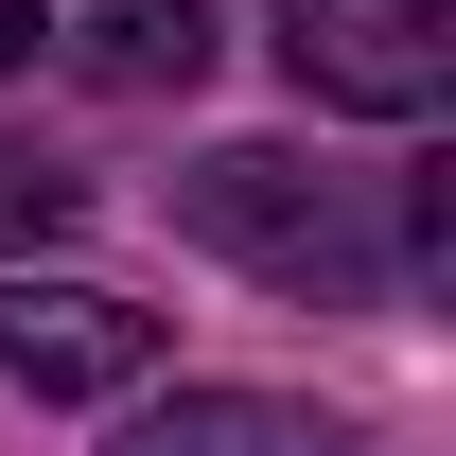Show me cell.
<instances>
[{
    "label": "cell",
    "instance_id": "1",
    "mask_svg": "<svg viewBox=\"0 0 456 456\" xmlns=\"http://www.w3.org/2000/svg\"><path fill=\"white\" fill-rule=\"evenodd\" d=\"M175 228L228 246V264H264V281H298V298H387V228L351 211L334 175H298L281 141H211L175 175Z\"/></svg>",
    "mask_w": 456,
    "mask_h": 456
},
{
    "label": "cell",
    "instance_id": "2",
    "mask_svg": "<svg viewBox=\"0 0 456 456\" xmlns=\"http://www.w3.org/2000/svg\"><path fill=\"white\" fill-rule=\"evenodd\" d=\"M281 70L351 123H421L456 88V0H281Z\"/></svg>",
    "mask_w": 456,
    "mask_h": 456
},
{
    "label": "cell",
    "instance_id": "3",
    "mask_svg": "<svg viewBox=\"0 0 456 456\" xmlns=\"http://www.w3.org/2000/svg\"><path fill=\"white\" fill-rule=\"evenodd\" d=\"M159 369V316L106 281H0V387H36V403H123Z\"/></svg>",
    "mask_w": 456,
    "mask_h": 456
},
{
    "label": "cell",
    "instance_id": "4",
    "mask_svg": "<svg viewBox=\"0 0 456 456\" xmlns=\"http://www.w3.org/2000/svg\"><path fill=\"white\" fill-rule=\"evenodd\" d=\"M106 456H351V421H316V403H264V387H175V403H141Z\"/></svg>",
    "mask_w": 456,
    "mask_h": 456
},
{
    "label": "cell",
    "instance_id": "5",
    "mask_svg": "<svg viewBox=\"0 0 456 456\" xmlns=\"http://www.w3.org/2000/svg\"><path fill=\"white\" fill-rule=\"evenodd\" d=\"M88 70H106V88H193V70H211V18H193V0H175V18H159V0H123Z\"/></svg>",
    "mask_w": 456,
    "mask_h": 456
},
{
    "label": "cell",
    "instance_id": "6",
    "mask_svg": "<svg viewBox=\"0 0 456 456\" xmlns=\"http://www.w3.org/2000/svg\"><path fill=\"white\" fill-rule=\"evenodd\" d=\"M18 228H70V175H36V159H0V246Z\"/></svg>",
    "mask_w": 456,
    "mask_h": 456
},
{
    "label": "cell",
    "instance_id": "7",
    "mask_svg": "<svg viewBox=\"0 0 456 456\" xmlns=\"http://www.w3.org/2000/svg\"><path fill=\"white\" fill-rule=\"evenodd\" d=\"M36 36H53V18H36V0H0V70H36Z\"/></svg>",
    "mask_w": 456,
    "mask_h": 456
}]
</instances>
